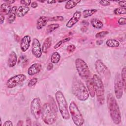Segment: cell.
I'll return each mask as SVG.
<instances>
[{"mask_svg": "<svg viewBox=\"0 0 126 126\" xmlns=\"http://www.w3.org/2000/svg\"><path fill=\"white\" fill-rule=\"evenodd\" d=\"M107 104L110 117L113 122L119 125L121 122V115L118 104L114 95L109 93L107 95Z\"/></svg>", "mask_w": 126, "mask_h": 126, "instance_id": "obj_1", "label": "cell"}, {"mask_svg": "<svg viewBox=\"0 0 126 126\" xmlns=\"http://www.w3.org/2000/svg\"><path fill=\"white\" fill-rule=\"evenodd\" d=\"M72 92L79 100L85 101L89 98V94L87 88L77 77L73 78L72 83Z\"/></svg>", "mask_w": 126, "mask_h": 126, "instance_id": "obj_2", "label": "cell"}, {"mask_svg": "<svg viewBox=\"0 0 126 126\" xmlns=\"http://www.w3.org/2000/svg\"><path fill=\"white\" fill-rule=\"evenodd\" d=\"M56 105H53L49 103H45L42 107L41 117L42 121L47 125L55 123L57 119Z\"/></svg>", "mask_w": 126, "mask_h": 126, "instance_id": "obj_3", "label": "cell"}, {"mask_svg": "<svg viewBox=\"0 0 126 126\" xmlns=\"http://www.w3.org/2000/svg\"><path fill=\"white\" fill-rule=\"evenodd\" d=\"M55 96L62 117L64 120L69 119L70 115L68 110L67 103L63 93L61 91H57L55 93Z\"/></svg>", "mask_w": 126, "mask_h": 126, "instance_id": "obj_4", "label": "cell"}, {"mask_svg": "<svg viewBox=\"0 0 126 126\" xmlns=\"http://www.w3.org/2000/svg\"><path fill=\"white\" fill-rule=\"evenodd\" d=\"M92 81L97 101L100 104L103 105L105 102V95L104 87L102 81L97 74L93 75Z\"/></svg>", "mask_w": 126, "mask_h": 126, "instance_id": "obj_5", "label": "cell"}, {"mask_svg": "<svg viewBox=\"0 0 126 126\" xmlns=\"http://www.w3.org/2000/svg\"><path fill=\"white\" fill-rule=\"evenodd\" d=\"M75 64L79 75L83 79L86 80L91 77V72L86 62L82 59L77 58L75 60Z\"/></svg>", "mask_w": 126, "mask_h": 126, "instance_id": "obj_6", "label": "cell"}, {"mask_svg": "<svg viewBox=\"0 0 126 126\" xmlns=\"http://www.w3.org/2000/svg\"><path fill=\"white\" fill-rule=\"evenodd\" d=\"M69 110L74 124L77 126H82L84 123V119L76 104L74 101H71L70 103Z\"/></svg>", "mask_w": 126, "mask_h": 126, "instance_id": "obj_7", "label": "cell"}, {"mask_svg": "<svg viewBox=\"0 0 126 126\" xmlns=\"http://www.w3.org/2000/svg\"><path fill=\"white\" fill-rule=\"evenodd\" d=\"M31 112L33 117L38 120L41 113V101L39 97L34 98L31 102Z\"/></svg>", "mask_w": 126, "mask_h": 126, "instance_id": "obj_8", "label": "cell"}, {"mask_svg": "<svg viewBox=\"0 0 126 126\" xmlns=\"http://www.w3.org/2000/svg\"><path fill=\"white\" fill-rule=\"evenodd\" d=\"M27 76L24 74L15 75L9 78L6 82V86L8 88H13L21 84L26 80Z\"/></svg>", "mask_w": 126, "mask_h": 126, "instance_id": "obj_9", "label": "cell"}, {"mask_svg": "<svg viewBox=\"0 0 126 126\" xmlns=\"http://www.w3.org/2000/svg\"><path fill=\"white\" fill-rule=\"evenodd\" d=\"M95 67L98 74L105 79L109 78L110 76V72L107 66L100 60H97L95 63Z\"/></svg>", "mask_w": 126, "mask_h": 126, "instance_id": "obj_10", "label": "cell"}, {"mask_svg": "<svg viewBox=\"0 0 126 126\" xmlns=\"http://www.w3.org/2000/svg\"><path fill=\"white\" fill-rule=\"evenodd\" d=\"M114 88L116 98L119 99H121L123 94L124 87L121 79V76L119 73H117L115 76Z\"/></svg>", "mask_w": 126, "mask_h": 126, "instance_id": "obj_11", "label": "cell"}, {"mask_svg": "<svg viewBox=\"0 0 126 126\" xmlns=\"http://www.w3.org/2000/svg\"><path fill=\"white\" fill-rule=\"evenodd\" d=\"M32 54L37 58H39L42 55V50L40 46V43L39 40L34 38L32 43Z\"/></svg>", "mask_w": 126, "mask_h": 126, "instance_id": "obj_12", "label": "cell"}, {"mask_svg": "<svg viewBox=\"0 0 126 126\" xmlns=\"http://www.w3.org/2000/svg\"><path fill=\"white\" fill-rule=\"evenodd\" d=\"M82 15V13L81 11H75L72 17L69 20V21L67 22L66 26L68 28H72L75 24H76L80 19Z\"/></svg>", "mask_w": 126, "mask_h": 126, "instance_id": "obj_13", "label": "cell"}, {"mask_svg": "<svg viewBox=\"0 0 126 126\" xmlns=\"http://www.w3.org/2000/svg\"><path fill=\"white\" fill-rule=\"evenodd\" d=\"M31 41V37L28 35L24 36L21 39L20 48L23 52H25L29 49L30 46Z\"/></svg>", "mask_w": 126, "mask_h": 126, "instance_id": "obj_14", "label": "cell"}, {"mask_svg": "<svg viewBox=\"0 0 126 126\" xmlns=\"http://www.w3.org/2000/svg\"><path fill=\"white\" fill-rule=\"evenodd\" d=\"M41 69V65L39 63H35L32 64L28 70V74L30 76H33L39 73Z\"/></svg>", "mask_w": 126, "mask_h": 126, "instance_id": "obj_15", "label": "cell"}, {"mask_svg": "<svg viewBox=\"0 0 126 126\" xmlns=\"http://www.w3.org/2000/svg\"><path fill=\"white\" fill-rule=\"evenodd\" d=\"M86 82L87 90L89 95H90L91 97H92V98L94 97L95 95V92H94V84L92 81V78H91V77L89 78L86 80Z\"/></svg>", "mask_w": 126, "mask_h": 126, "instance_id": "obj_16", "label": "cell"}, {"mask_svg": "<svg viewBox=\"0 0 126 126\" xmlns=\"http://www.w3.org/2000/svg\"><path fill=\"white\" fill-rule=\"evenodd\" d=\"M17 62V57L16 53L12 51L9 55L8 58V65L10 67H14Z\"/></svg>", "mask_w": 126, "mask_h": 126, "instance_id": "obj_17", "label": "cell"}, {"mask_svg": "<svg viewBox=\"0 0 126 126\" xmlns=\"http://www.w3.org/2000/svg\"><path fill=\"white\" fill-rule=\"evenodd\" d=\"M49 18L46 16H40L37 20L36 22V28L38 30L41 29L43 28L49 21Z\"/></svg>", "mask_w": 126, "mask_h": 126, "instance_id": "obj_18", "label": "cell"}, {"mask_svg": "<svg viewBox=\"0 0 126 126\" xmlns=\"http://www.w3.org/2000/svg\"><path fill=\"white\" fill-rule=\"evenodd\" d=\"M17 7L16 6H13L12 7L11 10L8 15L7 18V22L9 24H12L16 19L17 16Z\"/></svg>", "mask_w": 126, "mask_h": 126, "instance_id": "obj_19", "label": "cell"}, {"mask_svg": "<svg viewBox=\"0 0 126 126\" xmlns=\"http://www.w3.org/2000/svg\"><path fill=\"white\" fill-rule=\"evenodd\" d=\"M30 10V8L28 6L25 5L20 6L17 11V16L18 17H23L26 15Z\"/></svg>", "mask_w": 126, "mask_h": 126, "instance_id": "obj_20", "label": "cell"}, {"mask_svg": "<svg viewBox=\"0 0 126 126\" xmlns=\"http://www.w3.org/2000/svg\"><path fill=\"white\" fill-rule=\"evenodd\" d=\"M11 9L12 7L10 4L6 3H2L0 5V14L4 16L9 15Z\"/></svg>", "mask_w": 126, "mask_h": 126, "instance_id": "obj_21", "label": "cell"}, {"mask_svg": "<svg viewBox=\"0 0 126 126\" xmlns=\"http://www.w3.org/2000/svg\"><path fill=\"white\" fill-rule=\"evenodd\" d=\"M51 44H52V37H48L46 38L44 41L41 47L42 52L44 53H46L48 49L51 47Z\"/></svg>", "mask_w": 126, "mask_h": 126, "instance_id": "obj_22", "label": "cell"}, {"mask_svg": "<svg viewBox=\"0 0 126 126\" xmlns=\"http://www.w3.org/2000/svg\"><path fill=\"white\" fill-rule=\"evenodd\" d=\"M91 24L92 26L96 29H101L103 26V23L99 20L94 18L91 20Z\"/></svg>", "mask_w": 126, "mask_h": 126, "instance_id": "obj_23", "label": "cell"}, {"mask_svg": "<svg viewBox=\"0 0 126 126\" xmlns=\"http://www.w3.org/2000/svg\"><path fill=\"white\" fill-rule=\"evenodd\" d=\"M106 45L110 48H115V47H118L120 45V42L114 39H108L106 42Z\"/></svg>", "mask_w": 126, "mask_h": 126, "instance_id": "obj_24", "label": "cell"}, {"mask_svg": "<svg viewBox=\"0 0 126 126\" xmlns=\"http://www.w3.org/2000/svg\"><path fill=\"white\" fill-rule=\"evenodd\" d=\"M80 2H81V0H68L66 2L65 5V8L66 9H70L73 8Z\"/></svg>", "mask_w": 126, "mask_h": 126, "instance_id": "obj_25", "label": "cell"}, {"mask_svg": "<svg viewBox=\"0 0 126 126\" xmlns=\"http://www.w3.org/2000/svg\"><path fill=\"white\" fill-rule=\"evenodd\" d=\"M61 56L58 52H54L51 55V62L52 63H57L60 60Z\"/></svg>", "mask_w": 126, "mask_h": 126, "instance_id": "obj_26", "label": "cell"}, {"mask_svg": "<svg viewBox=\"0 0 126 126\" xmlns=\"http://www.w3.org/2000/svg\"><path fill=\"white\" fill-rule=\"evenodd\" d=\"M97 12L96 9H86L83 11V16L85 18L90 17L95 12Z\"/></svg>", "mask_w": 126, "mask_h": 126, "instance_id": "obj_27", "label": "cell"}, {"mask_svg": "<svg viewBox=\"0 0 126 126\" xmlns=\"http://www.w3.org/2000/svg\"><path fill=\"white\" fill-rule=\"evenodd\" d=\"M59 27V25L57 23L51 24L48 25L46 28V32L47 33H51L56 29H58Z\"/></svg>", "mask_w": 126, "mask_h": 126, "instance_id": "obj_28", "label": "cell"}, {"mask_svg": "<svg viewBox=\"0 0 126 126\" xmlns=\"http://www.w3.org/2000/svg\"><path fill=\"white\" fill-rule=\"evenodd\" d=\"M126 67L124 66L121 71V80L123 85L124 87V90L125 91H126Z\"/></svg>", "mask_w": 126, "mask_h": 126, "instance_id": "obj_29", "label": "cell"}, {"mask_svg": "<svg viewBox=\"0 0 126 126\" xmlns=\"http://www.w3.org/2000/svg\"><path fill=\"white\" fill-rule=\"evenodd\" d=\"M114 13L116 15L125 14L126 13V9L124 7L117 8L114 10Z\"/></svg>", "mask_w": 126, "mask_h": 126, "instance_id": "obj_30", "label": "cell"}, {"mask_svg": "<svg viewBox=\"0 0 126 126\" xmlns=\"http://www.w3.org/2000/svg\"><path fill=\"white\" fill-rule=\"evenodd\" d=\"M71 39V37H67L66 38H64L62 40H60V41H59L54 46V49H57L58 48H59V47L61 46V45H62L63 44L68 42V41H69Z\"/></svg>", "mask_w": 126, "mask_h": 126, "instance_id": "obj_31", "label": "cell"}, {"mask_svg": "<svg viewBox=\"0 0 126 126\" xmlns=\"http://www.w3.org/2000/svg\"><path fill=\"white\" fill-rule=\"evenodd\" d=\"M108 34V32L107 31H103L101 32H100L96 34L95 37L98 39L102 38L104 37H105L107 34Z\"/></svg>", "mask_w": 126, "mask_h": 126, "instance_id": "obj_32", "label": "cell"}, {"mask_svg": "<svg viewBox=\"0 0 126 126\" xmlns=\"http://www.w3.org/2000/svg\"><path fill=\"white\" fill-rule=\"evenodd\" d=\"M38 81V79L36 77H33L32 78L28 83V86L30 88H32V87H34L37 83Z\"/></svg>", "mask_w": 126, "mask_h": 126, "instance_id": "obj_33", "label": "cell"}, {"mask_svg": "<svg viewBox=\"0 0 126 126\" xmlns=\"http://www.w3.org/2000/svg\"><path fill=\"white\" fill-rule=\"evenodd\" d=\"M75 49H76V47L75 45H74L73 44H70L67 46L66 50L68 52L72 53L75 51Z\"/></svg>", "mask_w": 126, "mask_h": 126, "instance_id": "obj_34", "label": "cell"}, {"mask_svg": "<svg viewBox=\"0 0 126 126\" xmlns=\"http://www.w3.org/2000/svg\"><path fill=\"white\" fill-rule=\"evenodd\" d=\"M118 23L120 25H124L126 24V19L125 18L121 17L118 19Z\"/></svg>", "mask_w": 126, "mask_h": 126, "instance_id": "obj_35", "label": "cell"}, {"mask_svg": "<svg viewBox=\"0 0 126 126\" xmlns=\"http://www.w3.org/2000/svg\"><path fill=\"white\" fill-rule=\"evenodd\" d=\"M31 0H22L20 1L21 4H22L23 5L25 6H29L31 4Z\"/></svg>", "mask_w": 126, "mask_h": 126, "instance_id": "obj_36", "label": "cell"}, {"mask_svg": "<svg viewBox=\"0 0 126 126\" xmlns=\"http://www.w3.org/2000/svg\"><path fill=\"white\" fill-rule=\"evenodd\" d=\"M99 3L101 5H103V6H108L110 4V2L108 1H107V0H100L98 1Z\"/></svg>", "mask_w": 126, "mask_h": 126, "instance_id": "obj_37", "label": "cell"}, {"mask_svg": "<svg viewBox=\"0 0 126 126\" xmlns=\"http://www.w3.org/2000/svg\"><path fill=\"white\" fill-rule=\"evenodd\" d=\"M63 17L61 16H57L54 17H53L51 19V21H63Z\"/></svg>", "mask_w": 126, "mask_h": 126, "instance_id": "obj_38", "label": "cell"}, {"mask_svg": "<svg viewBox=\"0 0 126 126\" xmlns=\"http://www.w3.org/2000/svg\"><path fill=\"white\" fill-rule=\"evenodd\" d=\"M119 5L121 6V7L126 8V0H122L118 1Z\"/></svg>", "mask_w": 126, "mask_h": 126, "instance_id": "obj_39", "label": "cell"}, {"mask_svg": "<svg viewBox=\"0 0 126 126\" xmlns=\"http://www.w3.org/2000/svg\"><path fill=\"white\" fill-rule=\"evenodd\" d=\"M13 124L11 121L7 120L5 122V123L3 124V126H12Z\"/></svg>", "mask_w": 126, "mask_h": 126, "instance_id": "obj_40", "label": "cell"}, {"mask_svg": "<svg viewBox=\"0 0 126 126\" xmlns=\"http://www.w3.org/2000/svg\"><path fill=\"white\" fill-rule=\"evenodd\" d=\"M32 125V121L29 118H28L26 120V126H31Z\"/></svg>", "mask_w": 126, "mask_h": 126, "instance_id": "obj_41", "label": "cell"}, {"mask_svg": "<svg viewBox=\"0 0 126 126\" xmlns=\"http://www.w3.org/2000/svg\"><path fill=\"white\" fill-rule=\"evenodd\" d=\"M37 6H38V3L35 1H33L31 3V6L32 8H36L37 7Z\"/></svg>", "mask_w": 126, "mask_h": 126, "instance_id": "obj_42", "label": "cell"}, {"mask_svg": "<svg viewBox=\"0 0 126 126\" xmlns=\"http://www.w3.org/2000/svg\"><path fill=\"white\" fill-rule=\"evenodd\" d=\"M4 19H5L4 16L0 14V24H2L4 23Z\"/></svg>", "mask_w": 126, "mask_h": 126, "instance_id": "obj_43", "label": "cell"}, {"mask_svg": "<svg viewBox=\"0 0 126 126\" xmlns=\"http://www.w3.org/2000/svg\"><path fill=\"white\" fill-rule=\"evenodd\" d=\"M53 68V65L52 64V63H50L48 66H47V69L48 70H50L51 69H52V68Z\"/></svg>", "mask_w": 126, "mask_h": 126, "instance_id": "obj_44", "label": "cell"}, {"mask_svg": "<svg viewBox=\"0 0 126 126\" xmlns=\"http://www.w3.org/2000/svg\"><path fill=\"white\" fill-rule=\"evenodd\" d=\"M4 1L5 2V3H7L8 4H10V5L11 4H13L14 2H15V0H4Z\"/></svg>", "mask_w": 126, "mask_h": 126, "instance_id": "obj_45", "label": "cell"}, {"mask_svg": "<svg viewBox=\"0 0 126 126\" xmlns=\"http://www.w3.org/2000/svg\"><path fill=\"white\" fill-rule=\"evenodd\" d=\"M23 125V121L22 120H20L18 121L17 124V126H22Z\"/></svg>", "mask_w": 126, "mask_h": 126, "instance_id": "obj_46", "label": "cell"}, {"mask_svg": "<svg viewBox=\"0 0 126 126\" xmlns=\"http://www.w3.org/2000/svg\"><path fill=\"white\" fill-rule=\"evenodd\" d=\"M47 2L48 4H53V3H56V0H47Z\"/></svg>", "mask_w": 126, "mask_h": 126, "instance_id": "obj_47", "label": "cell"}, {"mask_svg": "<svg viewBox=\"0 0 126 126\" xmlns=\"http://www.w3.org/2000/svg\"><path fill=\"white\" fill-rule=\"evenodd\" d=\"M1 123H2V120H1V119L0 118V126L1 125Z\"/></svg>", "mask_w": 126, "mask_h": 126, "instance_id": "obj_48", "label": "cell"}, {"mask_svg": "<svg viewBox=\"0 0 126 126\" xmlns=\"http://www.w3.org/2000/svg\"><path fill=\"white\" fill-rule=\"evenodd\" d=\"M66 1H59V2H64Z\"/></svg>", "mask_w": 126, "mask_h": 126, "instance_id": "obj_49", "label": "cell"}]
</instances>
